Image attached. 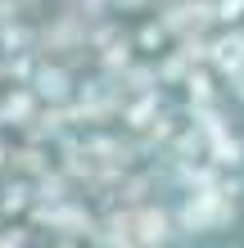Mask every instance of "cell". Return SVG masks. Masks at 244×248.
<instances>
[{
  "label": "cell",
  "instance_id": "cell-1",
  "mask_svg": "<svg viewBox=\"0 0 244 248\" xmlns=\"http://www.w3.org/2000/svg\"><path fill=\"white\" fill-rule=\"evenodd\" d=\"M222 217H226V203L217 194H195V199H185V208H181L185 230H204L212 221H222Z\"/></svg>",
  "mask_w": 244,
  "mask_h": 248
},
{
  "label": "cell",
  "instance_id": "cell-4",
  "mask_svg": "<svg viewBox=\"0 0 244 248\" xmlns=\"http://www.w3.org/2000/svg\"><path fill=\"white\" fill-rule=\"evenodd\" d=\"M231 95H235L240 104H244V63H240V68L231 72Z\"/></svg>",
  "mask_w": 244,
  "mask_h": 248
},
{
  "label": "cell",
  "instance_id": "cell-3",
  "mask_svg": "<svg viewBox=\"0 0 244 248\" xmlns=\"http://www.w3.org/2000/svg\"><path fill=\"white\" fill-rule=\"evenodd\" d=\"M217 18L222 23H240L244 18V0H217Z\"/></svg>",
  "mask_w": 244,
  "mask_h": 248
},
{
  "label": "cell",
  "instance_id": "cell-2",
  "mask_svg": "<svg viewBox=\"0 0 244 248\" xmlns=\"http://www.w3.org/2000/svg\"><path fill=\"white\" fill-rule=\"evenodd\" d=\"M212 63H217V72H222V77H231V72L244 63V32L222 36L217 46H212Z\"/></svg>",
  "mask_w": 244,
  "mask_h": 248
}]
</instances>
